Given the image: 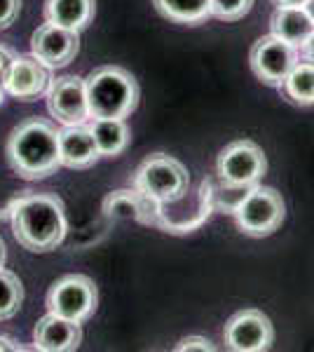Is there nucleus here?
Here are the masks:
<instances>
[{"instance_id":"1","label":"nucleus","mask_w":314,"mask_h":352,"mask_svg":"<svg viewBox=\"0 0 314 352\" xmlns=\"http://www.w3.org/2000/svg\"><path fill=\"white\" fill-rule=\"evenodd\" d=\"M14 240L33 254H45L59 247L66 237L68 221L64 202L49 192H31L10 207Z\"/></svg>"},{"instance_id":"2","label":"nucleus","mask_w":314,"mask_h":352,"mask_svg":"<svg viewBox=\"0 0 314 352\" xmlns=\"http://www.w3.org/2000/svg\"><path fill=\"white\" fill-rule=\"evenodd\" d=\"M5 155L16 176L26 181L45 179L61 167L59 132L49 120L28 118L10 132Z\"/></svg>"},{"instance_id":"3","label":"nucleus","mask_w":314,"mask_h":352,"mask_svg":"<svg viewBox=\"0 0 314 352\" xmlns=\"http://www.w3.org/2000/svg\"><path fill=\"white\" fill-rule=\"evenodd\" d=\"M89 118H129L136 111L141 89L136 78L122 66H101L85 78Z\"/></svg>"},{"instance_id":"4","label":"nucleus","mask_w":314,"mask_h":352,"mask_svg":"<svg viewBox=\"0 0 314 352\" xmlns=\"http://www.w3.org/2000/svg\"><path fill=\"white\" fill-rule=\"evenodd\" d=\"M211 209H214V192H211L209 181H202L195 192L188 188L183 195L169 202H153L146 197V212L141 223L157 226L164 232H192L195 228L209 219Z\"/></svg>"},{"instance_id":"5","label":"nucleus","mask_w":314,"mask_h":352,"mask_svg":"<svg viewBox=\"0 0 314 352\" xmlns=\"http://www.w3.org/2000/svg\"><path fill=\"white\" fill-rule=\"evenodd\" d=\"M134 188L153 202H169L190 188V174L176 157L153 153L134 172Z\"/></svg>"},{"instance_id":"6","label":"nucleus","mask_w":314,"mask_h":352,"mask_svg":"<svg viewBox=\"0 0 314 352\" xmlns=\"http://www.w3.org/2000/svg\"><path fill=\"white\" fill-rule=\"evenodd\" d=\"M235 217L242 232L251 237H267L284 223L287 204L282 200V192H277L270 186L256 184L237 202Z\"/></svg>"},{"instance_id":"7","label":"nucleus","mask_w":314,"mask_h":352,"mask_svg":"<svg viewBox=\"0 0 314 352\" xmlns=\"http://www.w3.org/2000/svg\"><path fill=\"white\" fill-rule=\"evenodd\" d=\"M216 172L227 188H251L267 172L265 153L251 139L232 141L221 151Z\"/></svg>"},{"instance_id":"8","label":"nucleus","mask_w":314,"mask_h":352,"mask_svg":"<svg viewBox=\"0 0 314 352\" xmlns=\"http://www.w3.org/2000/svg\"><path fill=\"white\" fill-rule=\"evenodd\" d=\"M99 292L92 277L64 275L47 292V310L73 322H85L94 315Z\"/></svg>"},{"instance_id":"9","label":"nucleus","mask_w":314,"mask_h":352,"mask_svg":"<svg viewBox=\"0 0 314 352\" xmlns=\"http://www.w3.org/2000/svg\"><path fill=\"white\" fill-rule=\"evenodd\" d=\"M249 64L260 82L270 85V87H282L291 68L298 64V47L270 33L254 43L249 52Z\"/></svg>"},{"instance_id":"10","label":"nucleus","mask_w":314,"mask_h":352,"mask_svg":"<svg viewBox=\"0 0 314 352\" xmlns=\"http://www.w3.org/2000/svg\"><path fill=\"white\" fill-rule=\"evenodd\" d=\"M223 340L227 350L235 352H262L275 343V327L270 317L258 308L239 310L227 320L223 329Z\"/></svg>"},{"instance_id":"11","label":"nucleus","mask_w":314,"mask_h":352,"mask_svg":"<svg viewBox=\"0 0 314 352\" xmlns=\"http://www.w3.org/2000/svg\"><path fill=\"white\" fill-rule=\"evenodd\" d=\"M47 111L56 118V122L66 124H82L89 118L87 106V89L85 78L78 76H61L49 82L47 87Z\"/></svg>"},{"instance_id":"12","label":"nucleus","mask_w":314,"mask_h":352,"mask_svg":"<svg viewBox=\"0 0 314 352\" xmlns=\"http://www.w3.org/2000/svg\"><path fill=\"white\" fill-rule=\"evenodd\" d=\"M80 52L78 31L56 26L45 21L36 28L31 38V54L43 61L47 68H64L71 64Z\"/></svg>"},{"instance_id":"13","label":"nucleus","mask_w":314,"mask_h":352,"mask_svg":"<svg viewBox=\"0 0 314 352\" xmlns=\"http://www.w3.org/2000/svg\"><path fill=\"white\" fill-rule=\"evenodd\" d=\"M52 82L49 68L36 59L33 54H19L12 59L8 73L3 78V87L8 94H12L19 101H36L43 94H47V87Z\"/></svg>"},{"instance_id":"14","label":"nucleus","mask_w":314,"mask_h":352,"mask_svg":"<svg viewBox=\"0 0 314 352\" xmlns=\"http://www.w3.org/2000/svg\"><path fill=\"white\" fill-rule=\"evenodd\" d=\"M80 340H82L80 322L66 320L54 312L40 317L33 329V345L40 352H71L80 348Z\"/></svg>"},{"instance_id":"15","label":"nucleus","mask_w":314,"mask_h":352,"mask_svg":"<svg viewBox=\"0 0 314 352\" xmlns=\"http://www.w3.org/2000/svg\"><path fill=\"white\" fill-rule=\"evenodd\" d=\"M59 155L61 167L89 169L99 162V148L87 124H66L59 129Z\"/></svg>"},{"instance_id":"16","label":"nucleus","mask_w":314,"mask_h":352,"mask_svg":"<svg viewBox=\"0 0 314 352\" xmlns=\"http://www.w3.org/2000/svg\"><path fill=\"white\" fill-rule=\"evenodd\" d=\"M270 26L272 36L282 38L284 43L293 45V47H302L314 33V21L305 12V8H289V5H277Z\"/></svg>"},{"instance_id":"17","label":"nucleus","mask_w":314,"mask_h":352,"mask_svg":"<svg viewBox=\"0 0 314 352\" xmlns=\"http://www.w3.org/2000/svg\"><path fill=\"white\" fill-rule=\"evenodd\" d=\"M96 0H45V21L82 31L94 19Z\"/></svg>"},{"instance_id":"18","label":"nucleus","mask_w":314,"mask_h":352,"mask_svg":"<svg viewBox=\"0 0 314 352\" xmlns=\"http://www.w3.org/2000/svg\"><path fill=\"white\" fill-rule=\"evenodd\" d=\"M101 157H117L129 146L131 132L127 122L120 118H94L89 124Z\"/></svg>"},{"instance_id":"19","label":"nucleus","mask_w":314,"mask_h":352,"mask_svg":"<svg viewBox=\"0 0 314 352\" xmlns=\"http://www.w3.org/2000/svg\"><path fill=\"white\" fill-rule=\"evenodd\" d=\"M153 5L174 24L195 26L211 16V0H153Z\"/></svg>"},{"instance_id":"20","label":"nucleus","mask_w":314,"mask_h":352,"mask_svg":"<svg viewBox=\"0 0 314 352\" xmlns=\"http://www.w3.org/2000/svg\"><path fill=\"white\" fill-rule=\"evenodd\" d=\"M284 92L289 101L298 106H312L314 104V64L310 61H298L291 73L287 76V80L279 87Z\"/></svg>"},{"instance_id":"21","label":"nucleus","mask_w":314,"mask_h":352,"mask_svg":"<svg viewBox=\"0 0 314 352\" xmlns=\"http://www.w3.org/2000/svg\"><path fill=\"white\" fill-rule=\"evenodd\" d=\"M146 212V197L139 190H115L104 200V214L113 221H141Z\"/></svg>"},{"instance_id":"22","label":"nucleus","mask_w":314,"mask_h":352,"mask_svg":"<svg viewBox=\"0 0 314 352\" xmlns=\"http://www.w3.org/2000/svg\"><path fill=\"white\" fill-rule=\"evenodd\" d=\"M24 303V285L12 270L0 268V322L10 320Z\"/></svg>"},{"instance_id":"23","label":"nucleus","mask_w":314,"mask_h":352,"mask_svg":"<svg viewBox=\"0 0 314 352\" xmlns=\"http://www.w3.org/2000/svg\"><path fill=\"white\" fill-rule=\"evenodd\" d=\"M251 8L254 0H211V16L221 21H239L251 12Z\"/></svg>"},{"instance_id":"24","label":"nucleus","mask_w":314,"mask_h":352,"mask_svg":"<svg viewBox=\"0 0 314 352\" xmlns=\"http://www.w3.org/2000/svg\"><path fill=\"white\" fill-rule=\"evenodd\" d=\"M19 10L21 0H0V31L14 24V19L19 16Z\"/></svg>"},{"instance_id":"25","label":"nucleus","mask_w":314,"mask_h":352,"mask_svg":"<svg viewBox=\"0 0 314 352\" xmlns=\"http://www.w3.org/2000/svg\"><path fill=\"white\" fill-rule=\"evenodd\" d=\"M186 350H202V352H214V343L204 336H188L176 345V352H186Z\"/></svg>"},{"instance_id":"26","label":"nucleus","mask_w":314,"mask_h":352,"mask_svg":"<svg viewBox=\"0 0 314 352\" xmlns=\"http://www.w3.org/2000/svg\"><path fill=\"white\" fill-rule=\"evenodd\" d=\"M12 59H14V54L10 52L8 47H3V45H0V82H3L5 73H8L10 64H12Z\"/></svg>"},{"instance_id":"27","label":"nucleus","mask_w":314,"mask_h":352,"mask_svg":"<svg viewBox=\"0 0 314 352\" xmlns=\"http://www.w3.org/2000/svg\"><path fill=\"white\" fill-rule=\"evenodd\" d=\"M0 350H10V352H21L24 348H21L19 343H16L14 338L5 336V333H0Z\"/></svg>"},{"instance_id":"28","label":"nucleus","mask_w":314,"mask_h":352,"mask_svg":"<svg viewBox=\"0 0 314 352\" xmlns=\"http://www.w3.org/2000/svg\"><path fill=\"white\" fill-rule=\"evenodd\" d=\"M300 50H302V59L310 61V64H314V33H312L310 38H307V43L302 45Z\"/></svg>"},{"instance_id":"29","label":"nucleus","mask_w":314,"mask_h":352,"mask_svg":"<svg viewBox=\"0 0 314 352\" xmlns=\"http://www.w3.org/2000/svg\"><path fill=\"white\" fill-rule=\"evenodd\" d=\"M275 5H289V8H302L307 0H272Z\"/></svg>"},{"instance_id":"30","label":"nucleus","mask_w":314,"mask_h":352,"mask_svg":"<svg viewBox=\"0 0 314 352\" xmlns=\"http://www.w3.org/2000/svg\"><path fill=\"white\" fill-rule=\"evenodd\" d=\"M5 258H8V249H5V242H3V237H0V268L5 265Z\"/></svg>"},{"instance_id":"31","label":"nucleus","mask_w":314,"mask_h":352,"mask_svg":"<svg viewBox=\"0 0 314 352\" xmlns=\"http://www.w3.org/2000/svg\"><path fill=\"white\" fill-rule=\"evenodd\" d=\"M302 8H305V12L310 14V19L314 21V0H307V3L302 5Z\"/></svg>"},{"instance_id":"32","label":"nucleus","mask_w":314,"mask_h":352,"mask_svg":"<svg viewBox=\"0 0 314 352\" xmlns=\"http://www.w3.org/2000/svg\"><path fill=\"white\" fill-rule=\"evenodd\" d=\"M3 101H5V87H3V82H0V106H3Z\"/></svg>"}]
</instances>
